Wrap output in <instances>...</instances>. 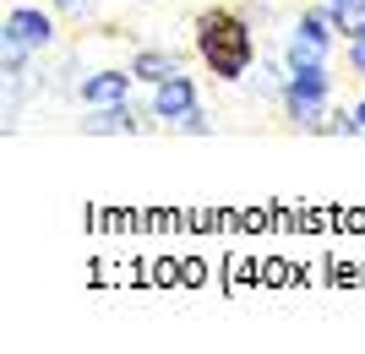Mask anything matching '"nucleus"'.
Masks as SVG:
<instances>
[{"label":"nucleus","instance_id":"nucleus-1","mask_svg":"<svg viewBox=\"0 0 365 354\" xmlns=\"http://www.w3.org/2000/svg\"><path fill=\"white\" fill-rule=\"evenodd\" d=\"M191 28H197L202 66H207L224 88L251 71V61H257V22L245 11H235V6H207V11H197Z\"/></svg>","mask_w":365,"mask_h":354},{"label":"nucleus","instance_id":"nucleus-2","mask_svg":"<svg viewBox=\"0 0 365 354\" xmlns=\"http://www.w3.org/2000/svg\"><path fill=\"white\" fill-rule=\"evenodd\" d=\"M278 104H284V115H289L300 131H322L327 109H333V77H327V66L289 71V77H284V93H278Z\"/></svg>","mask_w":365,"mask_h":354},{"label":"nucleus","instance_id":"nucleus-3","mask_svg":"<svg viewBox=\"0 0 365 354\" xmlns=\"http://www.w3.org/2000/svg\"><path fill=\"white\" fill-rule=\"evenodd\" d=\"M0 38H16V44H28V49H49L61 33H55V16H49L44 6H11Z\"/></svg>","mask_w":365,"mask_h":354},{"label":"nucleus","instance_id":"nucleus-4","mask_svg":"<svg viewBox=\"0 0 365 354\" xmlns=\"http://www.w3.org/2000/svg\"><path fill=\"white\" fill-rule=\"evenodd\" d=\"M197 77L191 71H175V77H164L158 88H153V115L158 120H180L185 109H197Z\"/></svg>","mask_w":365,"mask_h":354},{"label":"nucleus","instance_id":"nucleus-5","mask_svg":"<svg viewBox=\"0 0 365 354\" xmlns=\"http://www.w3.org/2000/svg\"><path fill=\"white\" fill-rule=\"evenodd\" d=\"M76 131H88V137H137L142 120H137L131 104H98V109H88V115L76 120Z\"/></svg>","mask_w":365,"mask_h":354},{"label":"nucleus","instance_id":"nucleus-6","mask_svg":"<svg viewBox=\"0 0 365 354\" xmlns=\"http://www.w3.org/2000/svg\"><path fill=\"white\" fill-rule=\"evenodd\" d=\"M131 71H88V77L76 82V93H82V104L98 109V104H131Z\"/></svg>","mask_w":365,"mask_h":354},{"label":"nucleus","instance_id":"nucleus-7","mask_svg":"<svg viewBox=\"0 0 365 354\" xmlns=\"http://www.w3.org/2000/svg\"><path fill=\"white\" fill-rule=\"evenodd\" d=\"M175 71H185V61L175 49H137V61H131V77L148 82V88H158V82L175 77Z\"/></svg>","mask_w":365,"mask_h":354},{"label":"nucleus","instance_id":"nucleus-8","mask_svg":"<svg viewBox=\"0 0 365 354\" xmlns=\"http://www.w3.org/2000/svg\"><path fill=\"white\" fill-rule=\"evenodd\" d=\"M333 22H338L344 38H360V33H365V0H338V6H333Z\"/></svg>","mask_w":365,"mask_h":354},{"label":"nucleus","instance_id":"nucleus-9","mask_svg":"<svg viewBox=\"0 0 365 354\" xmlns=\"http://www.w3.org/2000/svg\"><path fill=\"white\" fill-rule=\"evenodd\" d=\"M284 66H289V71H305V66H327V49L305 44V38H289V49H284Z\"/></svg>","mask_w":365,"mask_h":354},{"label":"nucleus","instance_id":"nucleus-10","mask_svg":"<svg viewBox=\"0 0 365 354\" xmlns=\"http://www.w3.org/2000/svg\"><path fill=\"white\" fill-rule=\"evenodd\" d=\"M169 131H191V137H207V131H213V115H207V109H185L180 120H169Z\"/></svg>","mask_w":365,"mask_h":354},{"label":"nucleus","instance_id":"nucleus-11","mask_svg":"<svg viewBox=\"0 0 365 354\" xmlns=\"http://www.w3.org/2000/svg\"><path fill=\"white\" fill-rule=\"evenodd\" d=\"M344 61H349V71H354V77H365V33H360V38H349Z\"/></svg>","mask_w":365,"mask_h":354},{"label":"nucleus","instance_id":"nucleus-12","mask_svg":"<svg viewBox=\"0 0 365 354\" xmlns=\"http://www.w3.org/2000/svg\"><path fill=\"white\" fill-rule=\"evenodd\" d=\"M61 16H93V0H55Z\"/></svg>","mask_w":365,"mask_h":354},{"label":"nucleus","instance_id":"nucleus-13","mask_svg":"<svg viewBox=\"0 0 365 354\" xmlns=\"http://www.w3.org/2000/svg\"><path fill=\"white\" fill-rule=\"evenodd\" d=\"M354 131H360V137H365V98H360V104H354Z\"/></svg>","mask_w":365,"mask_h":354},{"label":"nucleus","instance_id":"nucleus-14","mask_svg":"<svg viewBox=\"0 0 365 354\" xmlns=\"http://www.w3.org/2000/svg\"><path fill=\"white\" fill-rule=\"evenodd\" d=\"M327 6H338V0H327Z\"/></svg>","mask_w":365,"mask_h":354}]
</instances>
